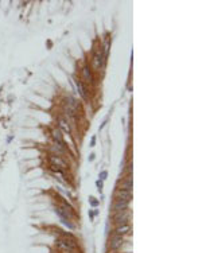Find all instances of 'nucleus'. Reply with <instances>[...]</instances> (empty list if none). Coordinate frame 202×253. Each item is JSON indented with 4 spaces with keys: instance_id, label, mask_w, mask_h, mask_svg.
<instances>
[{
    "instance_id": "5",
    "label": "nucleus",
    "mask_w": 202,
    "mask_h": 253,
    "mask_svg": "<svg viewBox=\"0 0 202 253\" xmlns=\"http://www.w3.org/2000/svg\"><path fill=\"white\" fill-rule=\"evenodd\" d=\"M131 232V225L129 224H125V225H119L113 229V234L112 236H120V237H124L125 234H128Z\"/></svg>"
},
{
    "instance_id": "3",
    "label": "nucleus",
    "mask_w": 202,
    "mask_h": 253,
    "mask_svg": "<svg viewBox=\"0 0 202 253\" xmlns=\"http://www.w3.org/2000/svg\"><path fill=\"white\" fill-rule=\"evenodd\" d=\"M105 58L104 55L101 54V53H97L94 51V54H93V58H92V63H93V69L94 70H98V69H101L102 66L105 65Z\"/></svg>"
},
{
    "instance_id": "11",
    "label": "nucleus",
    "mask_w": 202,
    "mask_h": 253,
    "mask_svg": "<svg viewBox=\"0 0 202 253\" xmlns=\"http://www.w3.org/2000/svg\"><path fill=\"white\" fill-rule=\"evenodd\" d=\"M89 202H91V206L92 207H96V206L98 205V201L96 198H93V197H91V199H89Z\"/></svg>"
},
{
    "instance_id": "6",
    "label": "nucleus",
    "mask_w": 202,
    "mask_h": 253,
    "mask_svg": "<svg viewBox=\"0 0 202 253\" xmlns=\"http://www.w3.org/2000/svg\"><path fill=\"white\" fill-rule=\"evenodd\" d=\"M81 76H82L84 81L86 84H92L93 82V74H92V70L89 69L88 65H84L82 70H81Z\"/></svg>"
},
{
    "instance_id": "2",
    "label": "nucleus",
    "mask_w": 202,
    "mask_h": 253,
    "mask_svg": "<svg viewBox=\"0 0 202 253\" xmlns=\"http://www.w3.org/2000/svg\"><path fill=\"white\" fill-rule=\"evenodd\" d=\"M123 245H124V237L112 236L109 240V244H108V248H109L111 252H119Z\"/></svg>"
},
{
    "instance_id": "15",
    "label": "nucleus",
    "mask_w": 202,
    "mask_h": 253,
    "mask_svg": "<svg viewBox=\"0 0 202 253\" xmlns=\"http://www.w3.org/2000/svg\"><path fill=\"white\" fill-rule=\"evenodd\" d=\"M94 143H96V136H93L92 137V142H91V147L94 145Z\"/></svg>"
},
{
    "instance_id": "7",
    "label": "nucleus",
    "mask_w": 202,
    "mask_h": 253,
    "mask_svg": "<svg viewBox=\"0 0 202 253\" xmlns=\"http://www.w3.org/2000/svg\"><path fill=\"white\" fill-rule=\"evenodd\" d=\"M115 199H123V201L131 202L132 193L131 191H127V190H117L116 194H115Z\"/></svg>"
},
{
    "instance_id": "12",
    "label": "nucleus",
    "mask_w": 202,
    "mask_h": 253,
    "mask_svg": "<svg viewBox=\"0 0 202 253\" xmlns=\"http://www.w3.org/2000/svg\"><path fill=\"white\" fill-rule=\"evenodd\" d=\"M107 175H108L107 171H101V173H100V179H101V180L107 179Z\"/></svg>"
},
{
    "instance_id": "1",
    "label": "nucleus",
    "mask_w": 202,
    "mask_h": 253,
    "mask_svg": "<svg viewBox=\"0 0 202 253\" xmlns=\"http://www.w3.org/2000/svg\"><path fill=\"white\" fill-rule=\"evenodd\" d=\"M129 220H131V211H129V209H125V210L117 211V213H115L113 217H112V221L116 224V226H119V225L128 224Z\"/></svg>"
},
{
    "instance_id": "9",
    "label": "nucleus",
    "mask_w": 202,
    "mask_h": 253,
    "mask_svg": "<svg viewBox=\"0 0 202 253\" xmlns=\"http://www.w3.org/2000/svg\"><path fill=\"white\" fill-rule=\"evenodd\" d=\"M53 137H54V142H63L60 129H53Z\"/></svg>"
},
{
    "instance_id": "8",
    "label": "nucleus",
    "mask_w": 202,
    "mask_h": 253,
    "mask_svg": "<svg viewBox=\"0 0 202 253\" xmlns=\"http://www.w3.org/2000/svg\"><path fill=\"white\" fill-rule=\"evenodd\" d=\"M76 86H77V90H78V93H80V96L82 98H88V94H86V88L84 86V84H82V81L81 80H76Z\"/></svg>"
},
{
    "instance_id": "10",
    "label": "nucleus",
    "mask_w": 202,
    "mask_h": 253,
    "mask_svg": "<svg viewBox=\"0 0 202 253\" xmlns=\"http://www.w3.org/2000/svg\"><path fill=\"white\" fill-rule=\"evenodd\" d=\"M60 127L65 132H70V127H69V123H66L65 120H60Z\"/></svg>"
},
{
    "instance_id": "14",
    "label": "nucleus",
    "mask_w": 202,
    "mask_h": 253,
    "mask_svg": "<svg viewBox=\"0 0 202 253\" xmlns=\"http://www.w3.org/2000/svg\"><path fill=\"white\" fill-rule=\"evenodd\" d=\"M89 218H91V220H93V218H94V213H93L92 210H89Z\"/></svg>"
},
{
    "instance_id": "13",
    "label": "nucleus",
    "mask_w": 202,
    "mask_h": 253,
    "mask_svg": "<svg viewBox=\"0 0 202 253\" xmlns=\"http://www.w3.org/2000/svg\"><path fill=\"white\" fill-rule=\"evenodd\" d=\"M96 185H97V187H98V191H101V190H102V180H97Z\"/></svg>"
},
{
    "instance_id": "16",
    "label": "nucleus",
    "mask_w": 202,
    "mask_h": 253,
    "mask_svg": "<svg viewBox=\"0 0 202 253\" xmlns=\"http://www.w3.org/2000/svg\"><path fill=\"white\" fill-rule=\"evenodd\" d=\"M109 253H119V252H109Z\"/></svg>"
},
{
    "instance_id": "4",
    "label": "nucleus",
    "mask_w": 202,
    "mask_h": 253,
    "mask_svg": "<svg viewBox=\"0 0 202 253\" xmlns=\"http://www.w3.org/2000/svg\"><path fill=\"white\" fill-rule=\"evenodd\" d=\"M125 209H129V202L128 201H123V199H115L113 201V205H112V210H113V213L125 210Z\"/></svg>"
}]
</instances>
